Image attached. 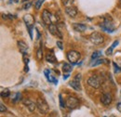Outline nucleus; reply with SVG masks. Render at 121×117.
Returning a JSON list of instances; mask_svg holds the SVG:
<instances>
[{
  "label": "nucleus",
  "instance_id": "1",
  "mask_svg": "<svg viewBox=\"0 0 121 117\" xmlns=\"http://www.w3.org/2000/svg\"><path fill=\"white\" fill-rule=\"evenodd\" d=\"M36 107H37L38 111L40 112V113H43V114L48 113V111H49V107H48V103L43 99H37V100H36Z\"/></svg>",
  "mask_w": 121,
  "mask_h": 117
},
{
  "label": "nucleus",
  "instance_id": "2",
  "mask_svg": "<svg viewBox=\"0 0 121 117\" xmlns=\"http://www.w3.org/2000/svg\"><path fill=\"white\" fill-rule=\"evenodd\" d=\"M101 28L105 31L107 33H114L115 31V27H114V24H113V21L110 18H105L104 21L100 25Z\"/></svg>",
  "mask_w": 121,
  "mask_h": 117
},
{
  "label": "nucleus",
  "instance_id": "3",
  "mask_svg": "<svg viewBox=\"0 0 121 117\" xmlns=\"http://www.w3.org/2000/svg\"><path fill=\"white\" fill-rule=\"evenodd\" d=\"M23 21H24L27 28L29 30V33H30L31 38H33V33H32V31H33V26H34V23H35L34 17L31 14H27L23 17Z\"/></svg>",
  "mask_w": 121,
  "mask_h": 117
},
{
  "label": "nucleus",
  "instance_id": "4",
  "mask_svg": "<svg viewBox=\"0 0 121 117\" xmlns=\"http://www.w3.org/2000/svg\"><path fill=\"white\" fill-rule=\"evenodd\" d=\"M80 53L77 52L76 50H70L68 53H67V59L72 63V64H76L77 61L80 59Z\"/></svg>",
  "mask_w": 121,
  "mask_h": 117
},
{
  "label": "nucleus",
  "instance_id": "5",
  "mask_svg": "<svg viewBox=\"0 0 121 117\" xmlns=\"http://www.w3.org/2000/svg\"><path fill=\"white\" fill-rule=\"evenodd\" d=\"M88 85L93 88H99L101 87L100 78L97 75H92L88 79Z\"/></svg>",
  "mask_w": 121,
  "mask_h": 117
},
{
  "label": "nucleus",
  "instance_id": "6",
  "mask_svg": "<svg viewBox=\"0 0 121 117\" xmlns=\"http://www.w3.org/2000/svg\"><path fill=\"white\" fill-rule=\"evenodd\" d=\"M91 41L94 45H101L104 43V36L99 33H93L91 35Z\"/></svg>",
  "mask_w": 121,
  "mask_h": 117
},
{
  "label": "nucleus",
  "instance_id": "7",
  "mask_svg": "<svg viewBox=\"0 0 121 117\" xmlns=\"http://www.w3.org/2000/svg\"><path fill=\"white\" fill-rule=\"evenodd\" d=\"M80 79H81V74H80V73L76 74V76L75 77V78H74V80H72V81L69 83L70 87H72V88H74L75 90H77V91L81 90V86H80Z\"/></svg>",
  "mask_w": 121,
  "mask_h": 117
},
{
  "label": "nucleus",
  "instance_id": "8",
  "mask_svg": "<svg viewBox=\"0 0 121 117\" xmlns=\"http://www.w3.org/2000/svg\"><path fill=\"white\" fill-rule=\"evenodd\" d=\"M48 31H49V33H50L51 34H53L54 36H57V37H59V38H62V34L60 33V30H59L58 26H57L56 24H54V23L49 24V25H48Z\"/></svg>",
  "mask_w": 121,
  "mask_h": 117
},
{
  "label": "nucleus",
  "instance_id": "9",
  "mask_svg": "<svg viewBox=\"0 0 121 117\" xmlns=\"http://www.w3.org/2000/svg\"><path fill=\"white\" fill-rule=\"evenodd\" d=\"M78 106V100L75 97H69L66 100V107L70 109H76Z\"/></svg>",
  "mask_w": 121,
  "mask_h": 117
},
{
  "label": "nucleus",
  "instance_id": "10",
  "mask_svg": "<svg viewBox=\"0 0 121 117\" xmlns=\"http://www.w3.org/2000/svg\"><path fill=\"white\" fill-rule=\"evenodd\" d=\"M42 20H43L44 23L47 25L51 24V13L49 11H48L47 9H44L43 13H42Z\"/></svg>",
  "mask_w": 121,
  "mask_h": 117
},
{
  "label": "nucleus",
  "instance_id": "11",
  "mask_svg": "<svg viewBox=\"0 0 121 117\" xmlns=\"http://www.w3.org/2000/svg\"><path fill=\"white\" fill-rule=\"evenodd\" d=\"M112 100H113V98H112V95L110 94V93H105V94H104L103 95V97H102V99H101V101L102 103L104 104V105H109L110 103L112 102Z\"/></svg>",
  "mask_w": 121,
  "mask_h": 117
},
{
  "label": "nucleus",
  "instance_id": "12",
  "mask_svg": "<svg viewBox=\"0 0 121 117\" xmlns=\"http://www.w3.org/2000/svg\"><path fill=\"white\" fill-rule=\"evenodd\" d=\"M23 103H24V105L27 107V109H28L30 112H34V111L35 110V108H37V107H36V103L33 102L30 100H23Z\"/></svg>",
  "mask_w": 121,
  "mask_h": 117
},
{
  "label": "nucleus",
  "instance_id": "13",
  "mask_svg": "<svg viewBox=\"0 0 121 117\" xmlns=\"http://www.w3.org/2000/svg\"><path fill=\"white\" fill-rule=\"evenodd\" d=\"M44 74H45L46 78L48 79V81L49 83H53L54 85H57V84H58V80H57L56 78H54L53 76H51L49 70H45V71H44Z\"/></svg>",
  "mask_w": 121,
  "mask_h": 117
},
{
  "label": "nucleus",
  "instance_id": "14",
  "mask_svg": "<svg viewBox=\"0 0 121 117\" xmlns=\"http://www.w3.org/2000/svg\"><path fill=\"white\" fill-rule=\"evenodd\" d=\"M65 12H66V14L68 15V16H70V17H75L77 14V9H76V7L70 6V7H66Z\"/></svg>",
  "mask_w": 121,
  "mask_h": 117
},
{
  "label": "nucleus",
  "instance_id": "15",
  "mask_svg": "<svg viewBox=\"0 0 121 117\" xmlns=\"http://www.w3.org/2000/svg\"><path fill=\"white\" fill-rule=\"evenodd\" d=\"M18 46H19L20 51H21L23 55H25V54L27 53V51H28V46L25 44L23 41H19V42H18Z\"/></svg>",
  "mask_w": 121,
  "mask_h": 117
},
{
  "label": "nucleus",
  "instance_id": "16",
  "mask_svg": "<svg viewBox=\"0 0 121 117\" xmlns=\"http://www.w3.org/2000/svg\"><path fill=\"white\" fill-rule=\"evenodd\" d=\"M73 28L76 32H84L87 29V26L85 24H82V23H74Z\"/></svg>",
  "mask_w": 121,
  "mask_h": 117
},
{
  "label": "nucleus",
  "instance_id": "17",
  "mask_svg": "<svg viewBox=\"0 0 121 117\" xmlns=\"http://www.w3.org/2000/svg\"><path fill=\"white\" fill-rule=\"evenodd\" d=\"M46 60L48 62H50V63H55L56 62V57H55V54L51 51V52H48L47 55H46Z\"/></svg>",
  "mask_w": 121,
  "mask_h": 117
},
{
  "label": "nucleus",
  "instance_id": "18",
  "mask_svg": "<svg viewBox=\"0 0 121 117\" xmlns=\"http://www.w3.org/2000/svg\"><path fill=\"white\" fill-rule=\"evenodd\" d=\"M62 71L64 73H70L72 72V66L68 63H64L62 65Z\"/></svg>",
  "mask_w": 121,
  "mask_h": 117
},
{
  "label": "nucleus",
  "instance_id": "19",
  "mask_svg": "<svg viewBox=\"0 0 121 117\" xmlns=\"http://www.w3.org/2000/svg\"><path fill=\"white\" fill-rule=\"evenodd\" d=\"M92 60H93V59H92ZM104 60H105V59H103V58H97V59H94V60L91 63V66H97V65H100V64L104 63Z\"/></svg>",
  "mask_w": 121,
  "mask_h": 117
},
{
  "label": "nucleus",
  "instance_id": "20",
  "mask_svg": "<svg viewBox=\"0 0 121 117\" xmlns=\"http://www.w3.org/2000/svg\"><path fill=\"white\" fill-rule=\"evenodd\" d=\"M9 89H2L1 90V97L2 98H8L9 96Z\"/></svg>",
  "mask_w": 121,
  "mask_h": 117
},
{
  "label": "nucleus",
  "instance_id": "21",
  "mask_svg": "<svg viewBox=\"0 0 121 117\" xmlns=\"http://www.w3.org/2000/svg\"><path fill=\"white\" fill-rule=\"evenodd\" d=\"M101 55H102V51H100V50L95 51V52H93V54L91 55V59H96L97 58H99Z\"/></svg>",
  "mask_w": 121,
  "mask_h": 117
},
{
  "label": "nucleus",
  "instance_id": "22",
  "mask_svg": "<svg viewBox=\"0 0 121 117\" xmlns=\"http://www.w3.org/2000/svg\"><path fill=\"white\" fill-rule=\"evenodd\" d=\"M45 0H36L35 1V9H39L40 7L42 6V4L44 3Z\"/></svg>",
  "mask_w": 121,
  "mask_h": 117
},
{
  "label": "nucleus",
  "instance_id": "23",
  "mask_svg": "<svg viewBox=\"0 0 121 117\" xmlns=\"http://www.w3.org/2000/svg\"><path fill=\"white\" fill-rule=\"evenodd\" d=\"M113 64H114V68H115V73H120V72H121V68H120V67H119V66H118V65H117L116 62H114Z\"/></svg>",
  "mask_w": 121,
  "mask_h": 117
},
{
  "label": "nucleus",
  "instance_id": "24",
  "mask_svg": "<svg viewBox=\"0 0 121 117\" xmlns=\"http://www.w3.org/2000/svg\"><path fill=\"white\" fill-rule=\"evenodd\" d=\"M37 58L38 59H41L42 58V45L39 47V49L37 50Z\"/></svg>",
  "mask_w": 121,
  "mask_h": 117
},
{
  "label": "nucleus",
  "instance_id": "25",
  "mask_svg": "<svg viewBox=\"0 0 121 117\" xmlns=\"http://www.w3.org/2000/svg\"><path fill=\"white\" fill-rule=\"evenodd\" d=\"M61 2H62V4H63L64 6L68 7V5L72 4V3L74 2V0H61Z\"/></svg>",
  "mask_w": 121,
  "mask_h": 117
},
{
  "label": "nucleus",
  "instance_id": "26",
  "mask_svg": "<svg viewBox=\"0 0 121 117\" xmlns=\"http://www.w3.org/2000/svg\"><path fill=\"white\" fill-rule=\"evenodd\" d=\"M31 6H32V2H31V1H27V2L23 5V7H22V8H23V9H28Z\"/></svg>",
  "mask_w": 121,
  "mask_h": 117
},
{
  "label": "nucleus",
  "instance_id": "27",
  "mask_svg": "<svg viewBox=\"0 0 121 117\" xmlns=\"http://www.w3.org/2000/svg\"><path fill=\"white\" fill-rule=\"evenodd\" d=\"M60 107H61V108H64V107H66V103L63 102V100H62V97H61V95H60Z\"/></svg>",
  "mask_w": 121,
  "mask_h": 117
},
{
  "label": "nucleus",
  "instance_id": "28",
  "mask_svg": "<svg viewBox=\"0 0 121 117\" xmlns=\"http://www.w3.org/2000/svg\"><path fill=\"white\" fill-rule=\"evenodd\" d=\"M6 111H7V108L5 107V105H4L3 103H1V104H0V112H1V113H5Z\"/></svg>",
  "mask_w": 121,
  "mask_h": 117
},
{
  "label": "nucleus",
  "instance_id": "29",
  "mask_svg": "<svg viewBox=\"0 0 121 117\" xmlns=\"http://www.w3.org/2000/svg\"><path fill=\"white\" fill-rule=\"evenodd\" d=\"M21 93H17L16 94V96H15V98L13 99V101H18V100H21Z\"/></svg>",
  "mask_w": 121,
  "mask_h": 117
},
{
  "label": "nucleus",
  "instance_id": "30",
  "mask_svg": "<svg viewBox=\"0 0 121 117\" xmlns=\"http://www.w3.org/2000/svg\"><path fill=\"white\" fill-rule=\"evenodd\" d=\"M113 47H110V48H108L107 50H106V55H108V56H110V55H112L113 54Z\"/></svg>",
  "mask_w": 121,
  "mask_h": 117
},
{
  "label": "nucleus",
  "instance_id": "31",
  "mask_svg": "<svg viewBox=\"0 0 121 117\" xmlns=\"http://www.w3.org/2000/svg\"><path fill=\"white\" fill-rule=\"evenodd\" d=\"M57 46H58V47H59L60 49H62V48H63V46H62V43H61L60 41H57Z\"/></svg>",
  "mask_w": 121,
  "mask_h": 117
},
{
  "label": "nucleus",
  "instance_id": "32",
  "mask_svg": "<svg viewBox=\"0 0 121 117\" xmlns=\"http://www.w3.org/2000/svg\"><path fill=\"white\" fill-rule=\"evenodd\" d=\"M117 111L121 113V102H118L117 104Z\"/></svg>",
  "mask_w": 121,
  "mask_h": 117
},
{
  "label": "nucleus",
  "instance_id": "33",
  "mask_svg": "<svg viewBox=\"0 0 121 117\" xmlns=\"http://www.w3.org/2000/svg\"><path fill=\"white\" fill-rule=\"evenodd\" d=\"M117 45H118V41L117 40V41H115V42L113 43V45H112V46H111V47H113V48H115V47H116V46H117Z\"/></svg>",
  "mask_w": 121,
  "mask_h": 117
},
{
  "label": "nucleus",
  "instance_id": "34",
  "mask_svg": "<svg viewBox=\"0 0 121 117\" xmlns=\"http://www.w3.org/2000/svg\"><path fill=\"white\" fill-rule=\"evenodd\" d=\"M69 76H70V73H65V74L63 75V80H66Z\"/></svg>",
  "mask_w": 121,
  "mask_h": 117
},
{
  "label": "nucleus",
  "instance_id": "35",
  "mask_svg": "<svg viewBox=\"0 0 121 117\" xmlns=\"http://www.w3.org/2000/svg\"><path fill=\"white\" fill-rule=\"evenodd\" d=\"M118 7L121 8V0H118Z\"/></svg>",
  "mask_w": 121,
  "mask_h": 117
},
{
  "label": "nucleus",
  "instance_id": "36",
  "mask_svg": "<svg viewBox=\"0 0 121 117\" xmlns=\"http://www.w3.org/2000/svg\"><path fill=\"white\" fill-rule=\"evenodd\" d=\"M28 0H22V2H23V3H26Z\"/></svg>",
  "mask_w": 121,
  "mask_h": 117
},
{
  "label": "nucleus",
  "instance_id": "37",
  "mask_svg": "<svg viewBox=\"0 0 121 117\" xmlns=\"http://www.w3.org/2000/svg\"><path fill=\"white\" fill-rule=\"evenodd\" d=\"M14 2H16V3H18V2H19V0H14Z\"/></svg>",
  "mask_w": 121,
  "mask_h": 117
},
{
  "label": "nucleus",
  "instance_id": "38",
  "mask_svg": "<svg viewBox=\"0 0 121 117\" xmlns=\"http://www.w3.org/2000/svg\"><path fill=\"white\" fill-rule=\"evenodd\" d=\"M104 117H106V116H104Z\"/></svg>",
  "mask_w": 121,
  "mask_h": 117
}]
</instances>
